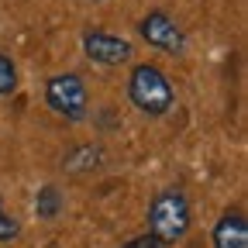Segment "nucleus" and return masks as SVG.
Listing matches in <instances>:
<instances>
[{
    "mask_svg": "<svg viewBox=\"0 0 248 248\" xmlns=\"http://www.w3.org/2000/svg\"><path fill=\"white\" fill-rule=\"evenodd\" d=\"M193 221L190 210V197H186L179 186H169V190L155 193V200L148 203V234L162 245H176L186 238Z\"/></svg>",
    "mask_w": 248,
    "mask_h": 248,
    "instance_id": "obj_1",
    "label": "nucleus"
},
{
    "mask_svg": "<svg viewBox=\"0 0 248 248\" xmlns=\"http://www.w3.org/2000/svg\"><path fill=\"white\" fill-rule=\"evenodd\" d=\"M128 100L145 114V117H166L176 104V90L169 83V76L152 66V62H141V66L131 69L128 76Z\"/></svg>",
    "mask_w": 248,
    "mask_h": 248,
    "instance_id": "obj_2",
    "label": "nucleus"
},
{
    "mask_svg": "<svg viewBox=\"0 0 248 248\" xmlns=\"http://www.w3.org/2000/svg\"><path fill=\"white\" fill-rule=\"evenodd\" d=\"M45 104L66 121H83L86 110H90V93H86V83L76 76V73H59V76H48L45 83Z\"/></svg>",
    "mask_w": 248,
    "mask_h": 248,
    "instance_id": "obj_3",
    "label": "nucleus"
},
{
    "mask_svg": "<svg viewBox=\"0 0 248 248\" xmlns=\"http://www.w3.org/2000/svg\"><path fill=\"white\" fill-rule=\"evenodd\" d=\"M83 52H86L90 62L114 69V66H124V62H131V52H135V48H131L128 38L114 35V31L93 28V31H86V35H83Z\"/></svg>",
    "mask_w": 248,
    "mask_h": 248,
    "instance_id": "obj_4",
    "label": "nucleus"
},
{
    "mask_svg": "<svg viewBox=\"0 0 248 248\" xmlns=\"http://www.w3.org/2000/svg\"><path fill=\"white\" fill-rule=\"evenodd\" d=\"M141 31V38L152 45V48H159L166 55H183L186 52V35H183V28L166 14V11H148L138 24Z\"/></svg>",
    "mask_w": 248,
    "mask_h": 248,
    "instance_id": "obj_5",
    "label": "nucleus"
},
{
    "mask_svg": "<svg viewBox=\"0 0 248 248\" xmlns=\"http://www.w3.org/2000/svg\"><path fill=\"white\" fill-rule=\"evenodd\" d=\"M214 248H248V221L245 210H224L221 221L214 224Z\"/></svg>",
    "mask_w": 248,
    "mask_h": 248,
    "instance_id": "obj_6",
    "label": "nucleus"
},
{
    "mask_svg": "<svg viewBox=\"0 0 248 248\" xmlns=\"http://www.w3.org/2000/svg\"><path fill=\"white\" fill-rule=\"evenodd\" d=\"M104 166V148L100 145H76L69 148L66 155H62V169H66V176H90L97 172Z\"/></svg>",
    "mask_w": 248,
    "mask_h": 248,
    "instance_id": "obj_7",
    "label": "nucleus"
},
{
    "mask_svg": "<svg viewBox=\"0 0 248 248\" xmlns=\"http://www.w3.org/2000/svg\"><path fill=\"white\" fill-rule=\"evenodd\" d=\"M62 207H66V197H62V190H59L55 183L38 186V193H35V214L42 217V221H55V217L62 214Z\"/></svg>",
    "mask_w": 248,
    "mask_h": 248,
    "instance_id": "obj_8",
    "label": "nucleus"
},
{
    "mask_svg": "<svg viewBox=\"0 0 248 248\" xmlns=\"http://www.w3.org/2000/svg\"><path fill=\"white\" fill-rule=\"evenodd\" d=\"M17 90V66H14V59L0 52V100L11 97V93Z\"/></svg>",
    "mask_w": 248,
    "mask_h": 248,
    "instance_id": "obj_9",
    "label": "nucleus"
},
{
    "mask_svg": "<svg viewBox=\"0 0 248 248\" xmlns=\"http://www.w3.org/2000/svg\"><path fill=\"white\" fill-rule=\"evenodd\" d=\"M17 234H21V221L4 210V200H0V241L7 245V241H14Z\"/></svg>",
    "mask_w": 248,
    "mask_h": 248,
    "instance_id": "obj_10",
    "label": "nucleus"
},
{
    "mask_svg": "<svg viewBox=\"0 0 248 248\" xmlns=\"http://www.w3.org/2000/svg\"><path fill=\"white\" fill-rule=\"evenodd\" d=\"M121 248H166L162 241H155L152 234H138V238H131V241H124Z\"/></svg>",
    "mask_w": 248,
    "mask_h": 248,
    "instance_id": "obj_11",
    "label": "nucleus"
}]
</instances>
